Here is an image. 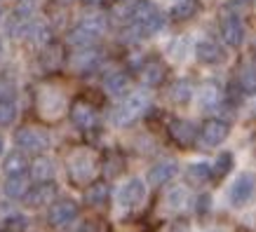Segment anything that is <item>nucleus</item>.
<instances>
[{
	"mask_svg": "<svg viewBox=\"0 0 256 232\" xmlns=\"http://www.w3.org/2000/svg\"><path fill=\"white\" fill-rule=\"evenodd\" d=\"M99 155L90 146H78L73 148L66 157V174H68L73 186H90L92 181H96L99 174Z\"/></svg>",
	"mask_w": 256,
	"mask_h": 232,
	"instance_id": "obj_1",
	"label": "nucleus"
},
{
	"mask_svg": "<svg viewBox=\"0 0 256 232\" xmlns=\"http://www.w3.org/2000/svg\"><path fill=\"white\" fill-rule=\"evenodd\" d=\"M130 26L139 33V38L141 35H156V33L162 31L164 16L153 2L139 0V2H134V9L130 14Z\"/></svg>",
	"mask_w": 256,
	"mask_h": 232,
	"instance_id": "obj_2",
	"label": "nucleus"
},
{
	"mask_svg": "<svg viewBox=\"0 0 256 232\" xmlns=\"http://www.w3.org/2000/svg\"><path fill=\"white\" fill-rule=\"evenodd\" d=\"M14 143L26 155H45L50 148V132L40 124H22L14 132Z\"/></svg>",
	"mask_w": 256,
	"mask_h": 232,
	"instance_id": "obj_3",
	"label": "nucleus"
},
{
	"mask_svg": "<svg viewBox=\"0 0 256 232\" xmlns=\"http://www.w3.org/2000/svg\"><path fill=\"white\" fill-rule=\"evenodd\" d=\"M148 94L146 92H134L130 94L124 101L118 103V108L113 110V124L118 127H132L148 108Z\"/></svg>",
	"mask_w": 256,
	"mask_h": 232,
	"instance_id": "obj_4",
	"label": "nucleus"
},
{
	"mask_svg": "<svg viewBox=\"0 0 256 232\" xmlns=\"http://www.w3.org/2000/svg\"><path fill=\"white\" fill-rule=\"evenodd\" d=\"M33 19H36V0H22L14 12L8 16L5 31H8V35L12 40H22V38H26Z\"/></svg>",
	"mask_w": 256,
	"mask_h": 232,
	"instance_id": "obj_5",
	"label": "nucleus"
},
{
	"mask_svg": "<svg viewBox=\"0 0 256 232\" xmlns=\"http://www.w3.org/2000/svg\"><path fill=\"white\" fill-rule=\"evenodd\" d=\"M78 218V204L68 197H56L50 207H47V225L54 230L68 228L73 221Z\"/></svg>",
	"mask_w": 256,
	"mask_h": 232,
	"instance_id": "obj_6",
	"label": "nucleus"
},
{
	"mask_svg": "<svg viewBox=\"0 0 256 232\" xmlns=\"http://www.w3.org/2000/svg\"><path fill=\"white\" fill-rule=\"evenodd\" d=\"M68 117L80 132H92L94 127L99 124V110H96V106H94L92 101H87V99L73 101L68 108Z\"/></svg>",
	"mask_w": 256,
	"mask_h": 232,
	"instance_id": "obj_7",
	"label": "nucleus"
},
{
	"mask_svg": "<svg viewBox=\"0 0 256 232\" xmlns=\"http://www.w3.org/2000/svg\"><path fill=\"white\" fill-rule=\"evenodd\" d=\"M221 38L228 47H240L244 40V23L235 9L226 7L221 14Z\"/></svg>",
	"mask_w": 256,
	"mask_h": 232,
	"instance_id": "obj_8",
	"label": "nucleus"
},
{
	"mask_svg": "<svg viewBox=\"0 0 256 232\" xmlns=\"http://www.w3.org/2000/svg\"><path fill=\"white\" fill-rule=\"evenodd\" d=\"M56 195H59V188H56L54 181H45V183H33L22 202L28 209H42V207H50L56 200Z\"/></svg>",
	"mask_w": 256,
	"mask_h": 232,
	"instance_id": "obj_9",
	"label": "nucleus"
},
{
	"mask_svg": "<svg viewBox=\"0 0 256 232\" xmlns=\"http://www.w3.org/2000/svg\"><path fill=\"white\" fill-rule=\"evenodd\" d=\"M64 101L66 96L59 87L45 85L42 89H38V113L45 117H56L64 108Z\"/></svg>",
	"mask_w": 256,
	"mask_h": 232,
	"instance_id": "obj_10",
	"label": "nucleus"
},
{
	"mask_svg": "<svg viewBox=\"0 0 256 232\" xmlns=\"http://www.w3.org/2000/svg\"><path fill=\"white\" fill-rule=\"evenodd\" d=\"M228 134H230V127L228 122L224 120H218V117H210V120H204L200 127V141L204 148H216L218 143H224L228 139Z\"/></svg>",
	"mask_w": 256,
	"mask_h": 232,
	"instance_id": "obj_11",
	"label": "nucleus"
},
{
	"mask_svg": "<svg viewBox=\"0 0 256 232\" xmlns=\"http://www.w3.org/2000/svg\"><path fill=\"white\" fill-rule=\"evenodd\" d=\"M38 61H40V68L45 73H56L66 63V47L62 42H47L45 47H40V54H38Z\"/></svg>",
	"mask_w": 256,
	"mask_h": 232,
	"instance_id": "obj_12",
	"label": "nucleus"
},
{
	"mask_svg": "<svg viewBox=\"0 0 256 232\" xmlns=\"http://www.w3.org/2000/svg\"><path fill=\"white\" fill-rule=\"evenodd\" d=\"M256 195V176L254 174H240L238 181L230 188V204L233 207H244Z\"/></svg>",
	"mask_w": 256,
	"mask_h": 232,
	"instance_id": "obj_13",
	"label": "nucleus"
},
{
	"mask_svg": "<svg viewBox=\"0 0 256 232\" xmlns=\"http://www.w3.org/2000/svg\"><path fill=\"white\" fill-rule=\"evenodd\" d=\"M170 139L181 148H190L198 139V129L188 120H181V117H174L170 122Z\"/></svg>",
	"mask_w": 256,
	"mask_h": 232,
	"instance_id": "obj_14",
	"label": "nucleus"
},
{
	"mask_svg": "<svg viewBox=\"0 0 256 232\" xmlns=\"http://www.w3.org/2000/svg\"><path fill=\"white\" fill-rule=\"evenodd\" d=\"M118 200H120V204H122L124 209H136L141 202L146 200V186H144V181H139V178L127 181V183L120 188Z\"/></svg>",
	"mask_w": 256,
	"mask_h": 232,
	"instance_id": "obj_15",
	"label": "nucleus"
},
{
	"mask_svg": "<svg viewBox=\"0 0 256 232\" xmlns=\"http://www.w3.org/2000/svg\"><path fill=\"white\" fill-rule=\"evenodd\" d=\"M110 202V186L108 181H92L85 188V204L92 209H104Z\"/></svg>",
	"mask_w": 256,
	"mask_h": 232,
	"instance_id": "obj_16",
	"label": "nucleus"
},
{
	"mask_svg": "<svg viewBox=\"0 0 256 232\" xmlns=\"http://www.w3.org/2000/svg\"><path fill=\"white\" fill-rule=\"evenodd\" d=\"M124 167H127V160H124V155L120 150H106L104 157L99 160V171L104 174L106 181L118 178L124 171Z\"/></svg>",
	"mask_w": 256,
	"mask_h": 232,
	"instance_id": "obj_17",
	"label": "nucleus"
},
{
	"mask_svg": "<svg viewBox=\"0 0 256 232\" xmlns=\"http://www.w3.org/2000/svg\"><path fill=\"white\" fill-rule=\"evenodd\" d=\"M176 174H178V164L174 162V160H160V162H156L150 167V171H148V183L160 188V186H164V183H170Z\"/></svg>",
	"mask_w": 256,
	"mask_h": 232,
	"instance_id": "obj_18",
	"label": "nucleus"
},
{
	"mask_svg": "<svg viewBox=\"0 0 256 232\" xmlns=\"http://www.w3.org/2000/svg\"><path fill=\"white\" fill-rule=\"evenodd\" d=\"M28 188H31V178L28 174H19V176H8L5 178V183H2V190H5V197L12 202H19L26 197L28 193Z\"/></svg>",
	"mask_w": 256,
	"mask_h": 232,
	"instance_id": "obj_19",
	"label": "nucleus"
},
{
	"mask_svg": "<svg viewBox=\"0 0 256 232\" xmlns=\"http://www.w3.org/2000/svg\"><path fill=\"white\" fill-rule=\"evenodd\" d=\"M28 157L24 150H12L2 157V174L5 176H19V174H28Z\"/></svg>",
	"mask_w": 256,
	"mask_h": 232,
	"instance_id": "obj_20",
	"label": "nucleus"
},
{
	"mask_svg": "<svg viewBox=\"0 0 256 232\" xmlns=\"http://www.w3.org/2000/svg\"><path fill=\"white\" fill-rule=\"evenodd\" d=\"M28 178L36 183H45L54 178V162L45 155H36V160L28 164Z\"/></svg>",
	"mask_w": 256,
	"mask_h": 232,
	"instance_id": "obj_21",
	"label": "nucleus"
},
{
	"mask_svg": "<svg viewBox=\"0 0 256 232\" xmlns=\"http://www.w3.org/2000/svg\"><path fill=\"white\" fill-rule=\"evenodd\" d=\"M130 85H132V77L124 70H110L108 75L104 77V87L110 96H124L130 92Z\"/></svg>",
	"mask_w": 256,
	"mask_h": 232,
	"instance_id": "obj_22",
	"label": "nucleus"
},
{
	"mask_svg": "<svg viewBox=\"0 0 256 232\" xmlns=\"http://www.w3.org/2000/svg\"><path fill=\"white\" fill-rule=\"evenodd\" d=\"M164 75H167V68H164V63L160 61V59H148V61L144 63V68H141V80H144L146 87L162 85Z\"/></svg>",
	"mask_w": 256,
	"mask_h": 232,
	"instance_id": "obj_23",
	"label": "nucleus"
},
{
	"mask_svg": "<svg viewBox=\"0 0 256 232\" xmlns=\"http://www.w3.org/2000/svg\"><path fill=\"white\" fill-rule=\"evenodd\" d=\"M195 54H198L200 63H207V66H216L224 61V49L214 40H200L195 47Z\"/></svg>",
	"mask_w": 256,
	"mask_h": 232,
	"instance_id": "obj_24",
	"label": "nucleus"
},
{
	"mask_svg": "<svg viewBox=\"0 0 256 232\" xmlns=\"http://www.w3.org/2000/svg\"><path fill=\"white\" fill-rule=\"evenodd\" d=\"M70 61H73V68L80 70V73H85V70H94L96 68V63H99V52H96V47L76 49L73 56H70Z\"/></svg>",
	"mask_w": 256,
	"mask_h": 232,
	"instance_id": "obj_25",
	"label": "nucleus"
},
{
	"mask_svg": "<svg viewBox=\"0 0 256 232\" xmlns=\"http://www.w3.org/2000/svg\"><path fill=\"white\" fill-rule=\"evenodd\" d=\"M26 40H31L38 49H40V47H45L47 42H52L54 38H52V28H50V23L33 19L31 28H28V33H26Z\"/></svg>",
	"mask_w": 256,
	"mask_h": 232,
	"instance_id": "obj_26",
	"label": "nucleus"
},
{
	"mask_svg": "<svg viewBox=\"0 0 256 232\" xmlns=\"http://www.w3.org/2000/svg\"><path fill=\"white\" fill-rule=\"evenodd\" d=\"M99 38L94 35V33L85 31L82 26H73L68 31V45L73 49H87V47H96Z\"/></svg>",
	"mask_w": 256,
	"mask_h": 232,
	"instance_id": "obj_27",
	"label": "nucleus"
},
{
	"mask_svg": "<svg viewBox=\"0 0 256 232\" xmlns=\"http://www.w3.org/2000/svg\"><path fill=\"white\" fill-rule=\"evenodd\" d=\"M221 89H218L216 82H204V85L200 87V106L204 110H212V108H218L221 106Z\"/></svg>",
	"mask_w": 256,
	"mask_h": 232,
	"instance_id": "obj_28",
	"label": "nucleus"
},
{
	"mask_svg": "<svg viewBox=\"0 0 256 232\" xmlns=\"http://www.w3.org/2000/svg\"><path fill=\"white\" fill-rule=\"evenodd\" d=\"M78 26H82L85 31H90V33H94L96 38H101L104 31L108 28V21H106V16L101 14V12H87L78 21Z\"/></svg>",
	"mask_w": 256,
	"mask_h": 232,
	"instance_id": "obj_29",
	"label": "nucleus"
},
{
	"mask_svg": "<svg viewBox=\"0 0 256 232\" xmlns=\"http://www.w3.org/2000/svg\"><path fill=\"white\" fill-rule=\"evenodd\" d=\"M200 0H178L176 5L172 7V19L174 21H188L200 12Z\"/></svg>",
	"mask_w": 256,
	"mask_h": 232,
	"instance_id": "obj_30",
	"label": "nucleus"
},
{
	"mask_svg": "<svg viewBox=\"0 0 256 232\" xmlns=\"http://www.w3.org/2000/svg\"><path fill=\"white\" fill-rule=\"evenodd\" d=\"M186 178L190 186H204L207 181L212 178V169L207 162H198V164H190L186 171Z\"/></svg>",
	"mask_w": 256,
	"mask_h": 232,
	"instance_id": "obj_31",
	"label": "nucleus"
},
{
	"mask_svg": "<svg viewBox=\"0 0 256 232\" xmlns=\"http://www.w3.org/2000/svg\"><path fill=\"white\" fill-rule=\"evenodd\" d=\"M235 82H238V87H240L242 92H256V68H252V66H242L240 73H238V77H235Z\"/></svg>",
	"mask_w": 256,
	"mask_h": 232,
	"instance_id": "obj_32",
	"label": "nucleus"
},
{
	"mask_svg": "<svg viewBox=\"0 0 256 232\" xmlns=\"http://www.w3.org/2000/svg\"><path fill=\"white\" fill-rule=\"evenodd\" d=\"M16 120V103L14 99H2L0 101V129L12 127Z\"/></svg>",
	"mask_w": 256,
	"mask_h": 232,
	"instance_id": "obj_33",
	"label": "nucleus"
},
{
	"mask_svg": "<svg viewBox=\"0 0 256 232\" xmlns=\"http://www.w3.org/2000/svg\"><path fill=\"white\" fill-rule=\"evenodd\" d=\"M170 96L174 103H188L190 101V96H193V87H190V82L188 80H178V82H174L170 89Z\"/></svg>",
	"mask_w": 256,
	"mask_h": 232,
	"instance_id": "obj_34",
	"label": "nucleus"
},
{
	"mask_svg": "<svg viewBox=\"0 0 256 232\" xmlns=\"http://www.w3.org/2000/svg\"><path fill=\"white\" fill-rule=\"evenodd\" d=\"M230 169H233V155H230V153H221V155L216 157V162H214V169H212V178L221 181V178H226L228 174H230Z\"/></svg>",
	"mask_w": 256,
	"mask_h": 232,
	"instance_id": "obj_35",
	"label": "nucleus"
},
{
	"mask_svg": "<svg viewBox=\"0 0 256 232\" xmlns=\"http://www.w3.org/2000/svg\"><path fill=\"white\" fill-rule=\"evenodd\" d=\"M167 202H170V207L174 211H184L188 207V190L181 186L172 188L170 193H167Z\"/></svg>",
	"mask_w": 256,
	"mask_h": 232,
	"instance_id": "obj_36",
	"label": "nucleus"
},
{
	"mask_svg": "<svg viewBox=\"0 0 256 232\" xmlns=\"http://www.w3.org/2000/svg\"><path fill=\"white\" fill-rule=\"evenodd\" d=\"M16 96V82L14 75L10 70H2L0 73V101L2 99H14Z\"/></svg>",
	"mask_w": 256,
	"mask_h": 232,
	"instance_id": "obj_37",
	"label": "nucleus"
},
{
	"mask_svg": "<svg viewBox=\"0 0 256 232\" xmlns=\"http://www.w3.org/2000/svg\"><path fill=\"white\" fill-rule=\"evenodd\" d=\"M80 232H110V225L104 221V218H94L90 223L82 225V230Z\"/></svg>",
	"mask_w": 256,
	"mask_h": 232,
	"instance_id": "obj_38",
	"label": "nucleus"
},
{
	"mask_svg": "<svg viewBox=\"0 0 256 232\" xmlns=\"http://www.w3.org/2000/svg\"><path fill=\"white\" fill-rule=\"evenodd\" d=\"M170 232H193V230H190V223H188V221L178 218V221H174V223H172Z\"/></svg>",
	"mask_w": 256,
	"mask_h": 232,
	"instance_id": "obj_39",
	"label": "nucleus"
},
{
	"mask_svg": "<svg viewBox=\"0 0 256 232\" xmlns=\"http://www.w3.org/2000/svg\"><path fill=\"white\" fill-rule=\"evenodd\" d=\"M207 209H210V195H202L200 200H198V214H200V216H204V214H207Z\"/></svg>",
	"mask_w": 256,
	"mask_h": 232,
	"instance_id": "obj_40",
	"label": "nucleus"
},
{
	"mask_svg": "<svg viewBox=\"0 0 256 232\" xmlns=\"http://www.w3.org/2000/svg\"><path fill=\"white\" fill-rule=\"evenodd\" d=\"M82 2H85L87 7H104L108 0H82Z\"/></svg>",
	"mask_w": 256,
	"mask_h": 232,
	"instance_id": "obj_41",
	"label": "nucleus"
},
{
	"mask_svg": "<svg viewBox=\"0 0 256 232\" xmlns=\"http://www.w3.org/2000/svg\"><path fill=\"white\" fill-rule=\"evenodd\" d=\"M2 150H5V139H2V134H0V157H2Z\"/></svg>",
	"mask_w": 256,
	"mask_h": 232,
	"instance_id": "obj_42",
	"label": "nucleus"
},
{
	"mask_svg": "<svg viewBox=\"0 0 256 232\" xmlns=\"http://www.w3.org/2000/svg\"><path fill=\"white\" fill-rule=\"evenodd\" d=\"M2 54H5V47H2V38H0V61H2Z\"/></svg>",
	"mask_w": 256,
	"mask_h": 232,
	"instance_id": "obj_43",
	"label": "nucleus"
},
{
	"mask_svg": "<svg viewBox=\"0 0 256 232\" xmlns=\"http://www.w3.org/2000/svg\"><path fill=\"white\" fill-rule=\"evenodd\" d=\"M56 2H59V5H70L73 0H56Z\"/></svg>",
	"mask_w": 256,
	"mask_h": 232,
	"instance_id": "obj_44",
	"label": "nucleus"
},
{
	"mask_svg": "<svg viewBox=\"0 0 256 232\" xmlns=\"http://www.w3.org/2000/svg\"><path fill=\"white\" fill-rule=\"evenodd\" d=\"M0 232H16V230H10V228H0Z\"/></svg>",
	"mask_w": 256,
	"mask_h": 232,
	"instance_id": "obj_45",
	"label": "nucleus"
},
{
	"mask_svg": "<svg viewBox=\"0 0 256 232\" xmlns=\"http://www.w3.org/2000/svg\"><path fill=\"white\" fill-rule=\"evenodd\" d=\"M0 21H2V2H0Z\"/></svg>",
	"mask_w": 256,
	"mask_h": 232,
	"instance_id": "obj_46",
	"label": "nucleus"
},
{
	"mask_svg": "<svg viewBox=\"0 0 256 232\" xmlns=\"http://www.w3.org/2000/svg\"><path fill=\"white\" fill-rule=\"evenodd\" d=\"M254 56H256V47H254Z\"/></svg>",
	"mask_w": 256,
	"mask_h": 232,
	"instance_id": "obj_47",
	"label": "nucleus"
},
{
	"mask_svg": "<svg viewBox=\"0 0 256 232\" xmlns=\"http://www.w3.org/2000/svg\"><path fill=\"white\" fill-rule=\"evenodd\" d=\"M0 2H2V0H0Z\"/></svg>",
	"mask_w": 256,
	"mask_h": 232,
	"instance_id": "obj_48",
	"label": "nucleus"
}]
</instances>
